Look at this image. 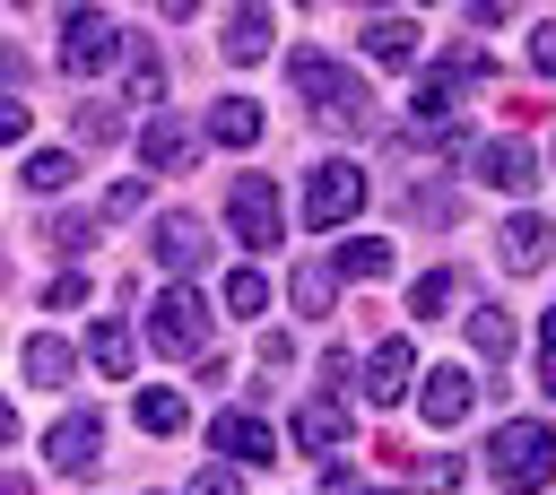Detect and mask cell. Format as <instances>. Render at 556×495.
Here are the masks:
<instances>
[{
    "instance_id": "obj_1",
    "label": "cell",
    "mask_w": 556,
    "mask_h": 495,
    "mask_svg": "<svg viewBox=\"0 0 556 495\" xmlns=\"http://www.w3.org/2000/svg\"><path fill=\"white\" fill-rule=\"evenodd\" d=\"M547 460H556V434H547L539 417H513V426L486 434V469H495L513 495H539V486H547Z\"/></svg>"
},
{
    "instance_id": "obj_2",
    "label": "cell",
    "mask_w": 556,
    "mask_h": 495,
    "mask_svg": "<svg viewBox=\"0 0 556 495\" xmlns=\"http://www.w3.org/2000/svg\"><path fill=\"white\" fill-rule=\"evenodd\" d=\"M295 87H304V96L321 104V122H339V130H365V113H374L365 87H356L330 52H295Z\"/></svg>"
},
{
    "instance_id": "obj_3",
    "label": "cell",
    "mask_w": 556,
    "mask_h": 495,
    "mask_svg": "<svg viewBox=\"0 0 556 495\" xmlns=\"http://www.w3.org/2000/svg\"><path fill=\"white\" fill-rule=\"evenodd\" d=\"M148 339L174 347V356H200V347H208V304H200L191 287H165L156 313H148Z\"/></svg>"
},
{
    "instance_id": "obj_4",
    "label": "cell",
    "mask_w": 556,
    "mask_h": 495,
    "mask_svg": "<svg viewBox=\"0 0 556 495\" xmlns=\"http://www.w3.org/2000/svg\"><path fill=\"white\" fill-rule=\"evenodd\" d=\"M226 217H235V234H243L252 252H278V191H269L261 174H243V182L226 191Z\"/></svg>"
},
{
    "instance_id": "obj_5",
    "label": "cell",
    "mask_w": 556,
    "mask_h": 495,
    "mask_svg": "<svg viewBox=\"0 0 556 495\" xmlns=\"http://www.w3.org/2000/svg\"><path fill=\"white\" fill-rule=\"evenodd\" d=\"M113 43H122V35H113V17L78 9V17L61 26V69H70V78H96V69L113 61Z\"/></svg>"
},
{
    "instance_id": "obj_6",
    "label": "cell",
    "mask_w": 556,
    "mask_h": 495,
    "mask_svg": "<svg viewBox=\"0 0 556 495\" xmlns=\"http://www.w3.org/2000/svg\"><path fill=\"white\" fill-rule=\"evenodd\" d=\"M469 174L495 182V191H530L539 182V156H530V139H478L469 148Z\"/></svg>"
},
{
    "instance_id": "obj_7",
    "label": "cell",
    "mask_w": 556,
    "mask_h": 495,
    "mask_svg": "<svg viewBox=\"0 0 556 495\" xmlns=\"http://www.w3.org/2000/svg\"><path fill=\"white\" fill-rule=\"evenodd\" d=\"M356 208H365V174H356V165H321L313 191H304V217H313V226H348Z\"/></svg>"
},
{
    "instance_id": "obj_8",
    "label": "cell",
    "mask_w": 556,
    "mask_h": 495,
    "mask_svg": "<svg viewBox=\"0 0 556 495\" xmlns=\"http://www.w3.org/2000/svg\"><path fill=\"white\" fill-rule=\"evenodd\" d=\"M96 452H104V426H96L87 408L52 426V469H61V478H87V469H96Z\"/></svg>"
},
{
    "instance_id": "obj_9",
    "label": "cell",
    "mask_w": 556,
    "mask_h": 495,
    "mask_svg": "<svg viewBox=\"0 0 556 495\" xmlns=\"http://www.w3.org/2000/svg\"><path fill=\"white\" fill-rule=\"evenodd\" d=\"M208 443H217V452H235V460H278V434H269L261 417H243V408L208 417Z\"/></svg>"
},
{
    "instance_id": "obj_10",
    "label": "cell",
    "mask_w": 556,
    "mask_h": 495,
    "mask_svg": "<svg viewBox=\"0 0 556 495\" xmlns=\"http://www.w3.org/2000/svg\"><path fill=\"white\" fill-rule=\"evenodd\" d=\"M417 408H426V426H460V417H469V373H460V365L426 373V399H417Z\"/></svg>"
},
{
    "instance_id": "obj_11",
    "label": "cell",
    "mask_w": 556,
    "mask_h": 495,
    "mask_svg": "<svg viewBox=\"0 0 556 495\" xmlns=\"http://www.w3.org/2000/svg\"><path fill=\"white\" fill-rule=\"evenodd\" d=\"M269 52V0H243L226 17V61H261Z\"/></svg>"
},
{
    "instance_id": "obj_12",
    "label": "cell",
    "mask_w": 556,
    "mask_h": 495,
    "mask_svg": "<svg viewBox=\"0 0 556 495\" xmlns=\"http://www.w3.org/2000/svg\"><path fill=\"white\" fill-rule=\"evenodd\" d=\"M208 139L252 148V139H261V104H252V96H217V104H208Z\"/></svg>"
},
{
    "instance_id": "obj_13",
    "label": "cell",
    "mask_w": 556,
    "mask_h": 495,
    "mask_svg": "<svg viewBox=\"0 0 556 495\" xmlns=\"http://www.w3.org/2000/svg\"><path fill=\"white\" fill-rule=\"evenodd\" d=\"M408 365H417V347H408V339H382V347H374V365H365L374 399H408Z\"/></svg>"
},
{
    "instance_id": "obj_14",
    "label": "cell",
    "mask_w": 556,
    "mask_h": 495,
    "mask_svg": "<svg viewBox=\"0 0 556 495\" xmlns=\"http://www.w3.org/2000/svg\"><path fill=\"white\" fill-rule=\"evenodd\" d=\"M365 52H374L382 69H408V61H417V26H408V17H374V26H365Z\"/></svg>"
},
{
    "instance_id": "obj_15",
    "label": "cell",
    "mask_w": 556,
    "mask_h": 495,
    "mask_svg": "<svg viewBox=\"0 0 556 495\" xmlns=\"http://www.w3.org/2000/svg\"><path fill=\"white\" fill-rule=\"evenodd\" d=\"M182 156H191V122H148V130H139V165L174 174Z\"/></svg>"
},
{
    "instance_id": "obj_16",
    "label": "cell",
    "mask_w": 556,
    "mask_h": 495,
    "mask_svg": "<svg viewBox=\"0 0 556 495\" xmlns=\"http://www.w3.org/2000/svg\"><path fill=\"white\" fill-rule=\"evenodd\" d=\"M495 252H504V269H539L547 261V217H513L495 234Z\"/></svg>"
},
{
    "instance_id": "obj_17",
    "label": "cell",
    "mask_w": 556,
    "mask_h": 495,
    "mask_svg": "<svg viewBox=\"0 0 556 495\" xmlns=\"http://www.w3.org/2000/svg\"><path fill=\"white\" fill-rule=\"evenodd\" d=\"M339 434H348V408H339V399H304V408H295V443H304V452H330Z\"/></svg>"
},
{
    "instance_id": "obj_18",
    "label": "cell",
    "mask_w": 556,
    "mask_h": 495,
    "mask_svg": "<svg viewBox=\"0 0 556 495\" xmlns=\"http://www.w3.org/2000/svg\"><path fill=\"white\" fill-rule=\"evenodd\" d=\"M200 243H208V234H200V217H165V226H156V261H165V269H191V261H200Z\"/></svg>"
},
{
    "instance_id": "obj_19",
    "label": "cell",
    "mask_w": 556,
    "mask_h": 495,
    "mask_svg": "<svg viewBox=\"0 0 556 495\" xmlns=\"http://www.w3.org/2000/svg\"><path fill=\"white\" fill-rule=\"evenodd\" d=\"M469 347H478L486 365L513 356V313H504V304H478V313H469Z\"/></svg>"
},
{
    "instance_id": "obj_20",
    "label": "cell",
    "mask_w": 556,
    "mask_h": 495,
    "mask_svg": "<svg viewBox=\"0 0 556 495\" xmlns=\"http://www.w3.org/2000/svg\"><path fill=\"white\" fill-rule=\"evenodd\" d=\"M87 356H96V373H130V365H139V339H130L122 321H96V339H87Z\"/></svg>"
},
{
    "instance_id": "obj_21",
    "label": "cell",
    "mask_w": 556,
    "mask_h": 495,
    "mask_svg": "<svg viewBox=\"0 0 556 495\" xmlns=\"http://www.w3.org/2000/svg\"><path fill=\"white\" fill-rule=\"evenodd\" d=\"M26 382H35V391H61V382H70V347H61L52 330L26 347Z\"/></svg>"
},
{
    "instance_id": "obj_22",
    "label": "cell",
    "mask_w": 556,
    "mask_h": 495,
    "mask_svg": "<svg viewBox=\"0 0 556 495\" xmlns=\"http://www.w3.org/2000/svg\"><path fill=\"white\" fill-rule=\"evenodd\" d=\"M330 261H339V269H356V278H382V269H391V243H382V234H356V243H339Z\"/></svg>"
},
{
    "instance_id": "obj_23",
    "label": "cell",
    "mask_w": 556,
    "mask_h": 495,
    "mask_svg": "<svg viewBox=\"0 0 556 495\" xmlns=\"http://www.w3.org/2000/svg\"><path fill=\"white\" fill-rule=\"evenodd\" d=\"M26 182L35 191H61V182H78V156L70 148H43V156H26Z\"/></svg>"
},
{
    "instance_id": "obj_24",
    "label": "cell",
    "mask_w": 556,
    "mask_h": 495,
    "mask_svg": "<svg viewBox=\"0 0 556 495\" xmlns=\"http://www.w3.org/2000/svg\"><path fill=\"white\" fill-rule=\"evenodd\" d=\"M182 417H191V408H182L174 391H139V426H148V434H182Z\"/></svg>"
},
{
    "instance_id": "obj_25",
    "label": "cell",
    "mask_w": 556,
    "mask_h": 495,
    "mask_svg": "<svg viewBox=\"0 0 556 495\" xmlns=\"http://www.w3.org/2000/svg\"><path fill=\"white\" fill-rule=\"evenodd\" d=\"M122 87H130V104H156V96H165V61H156V52H130V78H122Z\"/></svg>"
},
{
    "instance_id": "obj_26",
    "label": "cell",
    "mask_w": 556,
    "mask_h": 495,
    "mask_svg": "<svg viewBox=\"0 0 556 495\" xmlns=\"http://www.w3.org/2000/svg\"><path fill=\"white\" fill-rule=\"evenodd\" d=\"M261 304H269V278L261 269H235L226 278V313H261Z\"/></svg>"
},
{
    "instance_id": "obj_27",
    "label": "cell",
    "mask_w": 556,
    "mask_h": 495,
    "mask_svg": "<svg viewBox=\"0 0 556 495\" xmlns=\"http://www.w3.org/2000/svg\"><path fill=\"white\" fill-rule=\"evenodd\" d=\"M295 304H304V313H330V269H321V261L295 269Z\"/></svg>"
},
{
    "instance_id": "obj_28",
    "label": "cell",
    "mask_w": 556,
    "mask_h": 495,
    "mask_svg": "<svg viewBox=\"0 0 556 495\" xmlns=\"http://www.w3.org/2000/svg\"><path fill=\"white\" fill-rule=\"evenodd\" d=\"M443 304H452V278H443V269H434V278H417V287H408V313H417V321H434V313H443Z\"/></svg>"
},
{
    "instance_id": "obj_29",
    "label": "cell",
    "mask_w": 556,
    "mask_h": 495,
    "mask_svg": "<svg viewBox=\"0 0 556 495\" xmlns=\"http://www.w3.org/2000/svg\"><path fill=\"white\" fill-rule=\"evenodd\" d=\"M43 304H52V313H70V304H87V278H78V269H70V278H52V287H43Z\"/></svg>"
},
{
    "instance_id": "obj_30",
    "label": "cell",
    "mask_w": 556,
    "mask_h": 495,
    "mask_svg": "<svg viewBox=\"0 0 556 495\" xmlns=\"http://www.w3.org/2000/svg\"><path fill=\"white\" fill-rule=\"evenodd\" d=\"M9 139H26V104H17V96H0V148H9Z\"/></svg>"
},
{
    "instance_id": "obj_31",
    "label": "cell",
    "mask_w": 556,
    "mask_h": 495,
    "mask_svg": "<svg viewBox=\"0 0 556 495\" xmlns=\"http://www.w3.org/2000/svg\"><path fill=\"white\" fill-rule=\"evenodd\" d=\"M191 495H235V478H226V469H200V478H191Z\"/></svg>"
},
{
    "instance_id": "obj_32",
    "label": "cell",
    "mask_w": 556,
    "mask_h": 495,
    "mask_svg": "<svg viewBox=\"0 0 556 495\" xmlns=\"http://www.w3.org/2000/svg\"><path fill=\"white\" fill-rule=\"evenodd\" d=\"M469 17H478V26H495V17H513V0H469Z\"/></svg>"
},
{
    "instance_id": "obj_33",
    "label": "cell",
    "mask_w": 556,
    "mask_h": 495,
    "mask_svg": "<svg viewBox=\"0 0 556 495\" xmlns=\"http://www.w3.org/2000/svg\"><path fill=\"white\" fill-rule=\"evenodd\" d=\"M9 434H17V408H9V399H0V443H9Z\"/></svg>"
},
{
    "instance_id": "obj_34",
    "label": "cell",
    "mask_w": 556,
    "mask_h": 495,
    "mask_svg": "<svg viewBox=\"0 0 556 495\" xmlns=\"http://www.w3.org/2000/svg\"><path fill=\"white\" fill-rule=\"evenodd\" d=\"M339 495H400V486H339Z\"/></svg>"
},
{
    "instance_id": "obj_35",
    "label": "cell",
    "mask_w": 556,
    "mask_h": 495,
    "mask_svg": "<svg viewBox=\"0 0 556 495\" xmlns=\"http://www.w3.org/2000/svg\"><path fill=\"white\" fill-rule=\"evenodd\" d=\"M165 9H174V17H191V9H200V0H165Z\"/></svg>"
},
{
    "instance_id": "obj_36",
    "label": "cell",
    "mask_w": 556,
    "mask_h": 495,
    "mask_svg": "<svg viewBox=\"0 0 556 495\" xmlns=\"http://www.w3.org/2000/svg\"><path fill=\"white\" fill-rule=\"evenodd\" d=\"M356 9H374V0H356Z\"/></svg>"
}]
</instances>
